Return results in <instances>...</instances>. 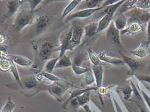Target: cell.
Returning a JSON list of instances; mask_svg holds the SVG:
<instances>
[{"instance_id":"obj_25","label":"cell","mask_w":150,"mask_h":112,"mask_svg":"<svg viewBox=\"0 0 150 112\" xmlns=\"http://www.w3.org/2000/svg\"><path fill=\"white\" fill-rule=\"evenodd\" d=\"M88 57L93 65H97L101 64V60H100L98 54H97L94 51H93V50L89 49L88 51Z\"/></svg>"},{"instance_id":"obj_20","label":"cell","mask_w":150,"mask_h":112,"mask_svg":"<svg viewBox=\"0 0 150 112\" xmlns=\"http://www.w3.org/2000/svg\"><path fill=\"white\" fill-rule=\"evenodd\" d=\"M97 29H98V22H92L88 24L84 28V33L88 37H94L97 33Z\"/></svg>"},{"instance_id":"obj_18","label":"cell","mask_w":150,"mask_h":112,"mask_svg":"<svg viewBox=\"0 0 150 112\" xmlns=\"http://www.w3.org/2000/svg\"><path fill=\"white\" fill-rule=\"evenodd\" d=\"M120 54L122 58V60L124 61V62L128 65L129 69L132 70V71L135 70L139 67L140 64L137 60H136L134 58H131L128 56H126V54L122 53L121 51H120Z\"/></svg>"},{"instance_id":"obj_40","label":"cell","mask_w":150,"mask_h":112,"mask_svg":"<svg viewBox=\"0 0 150 112\" xmlns=\"http://www.w3.org/2000/svg\"><path fill=\"white\" fill-rule=\"evenodd\" d=\"M147 39L150 40V20L148 22L147 26Z\"/></svg>"},{"instance_id":"obj_19","label":"cell","mask_w":150,"mask_h":112,"mask_svg":"<svg viewBox=\"0 0 150 112\" xmlns=\"http://www.w3.org/2000/svg\"><path fill=\"white\" fill-rule=\"evenodd\" d=\"M113 23L119 31H122L125 29L128 24V17L125 14L119 15L113 21Z\"/></svg>"},{"instance_id":"obj_43","label":"cell","mask_w":150,"mask_h":112,"mask_svg":"<svg viewBox=\"0 0 150 112\" xmlns=\"http://www.w3.org/2000/svg\"><path fill=\"white\" fill-rule=\"evenodd\" d=\"M50 1H54V0H50Z\"/></svg>"},{"instance_id":"obj_37","label":"cell","mask_w":150,"mask_h":112,"mask_svg":"<svg viewBox=\"0 0 150 112\" xmlns=\"http://www.w3.org/2000/svg\"><path fill=\"white\" fill-rule=\"evenodd\" d=\"M136 78L140 81H144L150 84V76H137Z\"/></svg>"},{"instance_id":"obj_36","label":"cell","mask_w":150,"mask_h":112,"mask_svg":"<svg viewBox=\"0 0 150 112\" xmlns=\"http://www.w3.org/2000/svg\"><path fill=\"white\" fill-rule=\"evenodd\" d=\"M141 94L142 95L143 99H144V100L146 102V104H147L148 107L150 110V97L144 90H141Z\"/></svg>"},{"instance_id":"obj_27","label":"cell","mask_w":150,"mask_h":112,"mask_svg":"<svg viewBox=\"0 0 150 112\" xmlns=\"http://www.w3.org/2000/svg\"><path fill=\"white\" fill-rule=\"evenodd\" d=\"M60 57L58 56L57 57L55 58H52L47 63H46V65H45V69H46V71L48 72L52 73L53 72L54 69L55 68V65L57 63V62L59 60Z\"/></svg>"},{"instance_id":"obj_24","label":"cell","mask_w":150,"mask_h":112,"mask_svg":"<svg viewBox=\"0 0 150 112\" xmlns=\"http://www.w3.org/2000/svg\"><path fill=\"white\" fill-rule=\"evenodd\" d=\"M11 67V59L1 58V62H0V68L1 70L3 72H7L10 70Z\"/></svg>"},{"instance_id":"obj_45","label":"cell","mask_w":150,"mask_h":112,"mask_svg":"<svg viewBox=\"0 0 150 112\" xmlns=\"http://www.w3.org/2000/svg\"><path fill=\"white\" fill-rule=\"evenodd\" d=\"M149 10H150V9H149Z\"/></svg>"},{"instance_id":"obj_2","label":"cell","mask_w":150,"mask_h":112,"mask_svg":"<svg viewBox=\"0 0 150 112\" xmlns=\"http://www.w3.org/2000/svg\"><path fill=\"white\" fill-rule=\"evenodd\" d=\"M106 36L110 42L120 47H123L121 40H120V31L115 27L113 21H112L110 26L108 28Z\"/></svg>"},{"instance_id":"obj_5","label":"cell","mask_w":150,"mask_h":112,"mask_svg":"<svg viewBox=\"0 0 150 112\" xmlns=\"http://www.w3.org/2000/svg\"><path fill=\"white\" fill-rule=\"evenodd\" d=\"M142 22L137 20L128 21V24L127 27L120 31V35H133L137 34L144 30V26Z\"/></svg>"},{"instance_id":"obj_3","label":"cell","mask_w":150,"mask_h":112,"mask_svg":"<svg viewBox=\"0 0 150 112\" xmlns=\"http://www.w3.org/2000/svg\"><path fill=\"white\" fill-rule=\"evenodd\" d=\"M51 22V18L48 15H40L35 19L34 30L37 35H41L47 30Z\"/></svg>"},{"instance_id":"obj_9","label":"cell","mask_w":150,"mask_h":112,"mask_svg":"<svg viewBox=\"0 0 150 112\" xmlns=\"http://www.w3.org/2000/svg\"><path fill=\"white\" fill-rule=\"evenodd\" d=\"M84 33V28L81 26L76 25L72 27V36L71 38V50L81 43V38H82Z\"/></svg>"},{"instance_id":"obj_12","label":"cell","mask_w":150,"mask_h":112,"mask_svg":"<svg viewBox=\"0 0 150 112\" xmlns=\"http://www.w3.org/2000/svg\"><path fill=\"white\" fill-rule=\"evenodd\" d=\"M98 56L101 61L106 63H108L110 64H112V65H123V64L125 63V62H124V61L122 60L108 55L107 53L106 52H104V51L99 53L98 54Z\"/></svg>"},{"instance_id":"obj_1","label":"cell","mask_w":150,"mask_h":112,"mask_svg":"<svg viewBox=\"0 0 150 112\" xmlns=\"http://www.w3.org/2000/svg\"><path fill=\"white\" fill-rule=\"evenodd\" d=\"M34 19V12L30 8L24 7L23 5L16 14L13 22V27L17 32H21L27 26L30 25Z\"/></svg>"},{"instance_id":"obj_30","label":"cell","mask_w":150,"mask_h":112,"mask_svg":"<svg viewBox=\"0 0 150 112\" xmlns=\"http://www.w3.org/2000/svg\"><path fill=\"white\" fill-rule=\"evenodd\" d=\"M71 67H72L74 72H75V74H76L77 75H81V74H86L87 72H88L90 70H91V69L90 68L81 67V65H72Z\"/></svg>"},{"instance_id":"obj_44","label":"cell","mask_w":150,"mask_h":112,"mask_svg":"<svg viewBox=\"0 0 150 112\" xmlns=\"http://www.w3.org/2000/svg\"><path fill=\"white\" fill-rule=\"evenodd\" d=\"M149 64H150V62H149Z\"/></svg>"},{"instance_id":"obj_42","label":"cell","mask_w":150,"mask_h":112,"mask_svg":"<svg viewBox=\"0 0 150 112\" xmlns=\"http://www.w3.org/2000/svg\"><path fill=\"white\" fill-rule=\"evenodd\" d=\"M71 1V0H54V1ZM72 1V0H71Z\"/></svg>"},{"instance_id":"obj_7","label":"cell","mask_w":150,"mask_h":112,"mask_svg":"<svg viewBox=\"0 0 150 112\" xmlns=\"http://www.w3.org/2000/svg\"><path fill=\"white\" fill-rule=\"evenodd\" d=\"M72 36V28L70 29L66 33H63L60 38V46H59V57L63 56L65 54L66 51L71 50V38Z\"/></svg>"},{"instance_id":"obj_6","label":"cell","mask_w":150,"mask_h":112,"mask_svg":"<svg viewBox=\"0 0 150 112\" xmlns=\"http://www.w3.org/2000/svg\"><path fill=\"white\" fill-rule=\"evenodd\" d=\"M104 8L103 6H100L96 8H89V9H83L81 10H78L77 12L73 13L65 18V22H68L71 20H73L75 19H84L90 17L91 15H93L96 12L99 10H101Z\"/></svg>"},{"instance_id":"obj_35","label":"cell","mask_w":150,"mask_h":112,"mask_svg":"<svg viewBox=\"0 0 150 112\" xmlns=\"http://www.w3.org/2000/svg\"><path fill=\"white\" fill-rule=\"evenodd\" d=\"M133 92V88H132L131 86H126V87L123 89L122 93L124 95V97H125L126 100H128V99L131 97Z\"/></svg>"},{"instance_id":"obj_39","label":"cell","mask_w":150,"mask_h":112,"mask_svg":"<svg viewBox=\"0 0 150 112\" xmlns=\"http://www.w3.org/2000/svg\"><path fill=\"white\" fill-rule=\"evenodd\" d=\"M43 78H44V76L43 75V73H42V72L38 73L37 75H36V77H35V78H36V79L39 81H41V80L43 79Z\"/></svg>"},{"instance_id":"obj_21","label":"cell","mask_w":150,"mask_h":112,"mask_svg":"<svg viewBox=\"0 0 150 112\" xmlns=\"http://www.w3.org/2000/svg\"><path fill=\"white\" fill-rule=\"evenodd\" d=\"M71 66H72V62L71 61L70 56L66 55V54H64L59 60L56 65H55V69L64 68V67H68Z\"/></svg>"},{"instance_id":"obj_31","label":"cell","mask_w":150,"mask_h":112,"mask_svg":"<svg viewBox=\"0 0 150 112\" xmlns=\"http://www.w3.org/2000/svg\"><path fill=\"white\" fill-rule=\"evenodd\" d=\"M95 81H96L95 77H94L93 71H92V69H91L88 72H87L86 73L84 83L85 84V85L88 86V85H90V84H92V83H93Z\"/></svg>"},{"instance_id":"obj_26","label":"cell","mask_w":150,"mask_h":112,"mask_svg":"<svg viewBox=\"0 0 150 112\" xmlns=\"http://www.w3.org/2000/svg\"><path fill=\"white\" fill-rule=\"evenodd\" d=\"M135 8L140 10H149L150 0H137Z\"/></svg>"},{"instance_id":"obj_10","label":"cell","mask_w":150,"mask_h":112,"mask_svg":"<svg viewBox=\"0 0 150 112\" xmlns=\"http://www.w3.org/2000/svg\"><path fill=\"white\" fill-rule=\"evenodd\" d=\"M132 54L139 58H144L149 53V40H142L136 49L130 51Z\"/></svg>"},{"instance_id":"obj_16","label":"cell","mask_w":150,"mask_h":112,"mask_svg":"<svg viewBox=\"0 0 150 112\" xmlns=\"http://www.w3.org/2000/svg\"><path fill=\"white\" fill-rule=\"evenodd\" d=\"M113 16L110 14H104L103 17L101 18L98 22V29H97V33L104 31L106 28L110 26V25L112 22Z\"/></svg>"},{"instance_id":"obj_34","label":"cell","mask_w":150,"mask_h":112,"mask_svg":"<svg viewBox=\"0 0 150 112\" xmlns=\"http://www.w3.org/2000/svg\"><path fill=\"white\" fill-rule=\"evenodd\" d=\"M28 3V6L32 12H34V10L37 8V6L40 5L42 1L44 0H26Z\"/></svg>"},{"instance_id":"obj_14","label":"cell","mask_w":150,"mask_h":112,"mask_svg":"<svg viewBox=\"0 0 150 112\" xmlns=\"http://www.w3.org/2000/svg\"><path fill=\"white\" fill-rule=\"evenodd\" d=\"M60 82L61 81L53 82L48 87L49 92L56 97H61L65 91V88L63 85H61Z\"/></svg>"},{"instance_id":"obj_23","label":"cell","mask_w":150,"mask_h":112,"mask_svg":"<svg viewBox=\"0 0 150 112\" xmlns=\"http://www.w3.org/2000/svg\"><path fill=\"white\" fill-rule=\"evenodd\" d=\"M97 88V87L96 88H93V87H92V88H85V89H82V90H76L74 92L71 93V95L70 96L69 99H68V100L67 101V102H65V104L64 106L65 105H67L68 103H69V102L71 100V99H73L74 98H76L77 97H78V96L81 95V94H84V93H85L86 92H88V91H90V90H96Z\"/></svg>"},{"instance_id":"obj_32","label":"cell","mask_w":150,"mask_h":112,"mask_svg":"<svg viewBox=\"0 0 150 112\" xmlns=\"http://www.w3.org/2000/svg\"><path fill=\"white\" fill-rule=\"evenodd\" d=\"M24 83V86L27 88H32L36 85V79L34 78L33 77H29V78L25 79Z\"/></svg>"},{"instance_id":"obj_28","label":"cell","mask_w":150,"mask_h":112,"mask_svg":"<svg viewBox=\"0 0 150 112\" xmlns=\"http://www.w3.org/2000/svg\"><path fill=\"white\" fill-rule=\"evenodd\" d=\"M10 71L12 72L13 76H14V78L16 79V81H17V82L19 83V85H20L21 87H23V86L22 83L20 80V78H19V74L17 67H16V63L13 62L12 60H11V69H10Z\"/></svg>"},{"instance_id":"obj_33","label":"cell","mask_w":150,"mask_h":112,"mask_svg":"<svg viewBox=\"0 0 150 112\" xmlns=\"http://www.w3.org/2000/svg\"><path fill=\"white\" fill-rule=\"evenodd\" d=\"M42 73H43L44 78L50 80V81H52V82L61 81V79L60 78H59L57 76L54 75L53 74H52L50 72H48L46 71V72H42Z\"/></svg>"},{"instance_id":"obj_22","label":"cell","mask_w":150,"mask_h":112,"mask_svg":"<svg viewBox=\"0 0 150 112\" xmlns=\"http://www.w3.org/2000/svg\"><path fill=\"white\" fill-rule=\"evenodd\" d=\"M90 95V91H88V92L84 93V94H81V95L78 96V97H77L76 98H74L73 99H74V101L76 102L75 104H72L74 106L77 104L79 106H83L84 104H86V102L89 101Z\"/></svg>"},{"instance_id":"obj_8","label":"cell","mask_w":150,"mask_h":112,"mask_svg":"<svg viewBox=\"0 0 150 112\" xmlns=\"http://www.w3.org/2000/svg\"><path fill=\"white\" fill-rule=\"evenodd\" d=\"M24 3V0H8L6 3V17L11 18L14 16L18 12Z\"/></svg>"},{"instance_id":"obj_17","label":"cell","mask_w":150,"mask_h":112,"mask_svg":"<svg viewBox=\"0 0 150 112\" xmlns=\"http://www.w3.org/2000/svg\"><path fill=\"white\" fill-rule=\"evenodd\" d=\"M83 1V0H72V1L64 8L63 13H62L61 19H64L66 18L68 15H69V14L75 8L78 7V6L81 4V2Z\"/></svg>"},{"instance_id":"obj_11","label":"cell","mask_w":150,"mask_h":112,"mask_svg":"<svg viewBox=\"0 0 150 112\" xmlns=\"http://www.w3.org/2000/svg\"><path fill=\"white\" fill-rule=\"evenodd\" d=\"M106 0H83L81 4L78 6L77 9H89V8H96L100 7L103 3Z\"/></svg>"},{"instance_id":"obj_29","label":"cell","mask_w":150,"mask_h":112,"mask_svg":"<svg viewBox=\"0 0 150 112\" xmlns=\"http://www.w3.org/2000/svg\"><path fill=\"white\" fill-rule=\"evenodd\" d=\"M15 108V104L13 102L11 97H8L4 106L1 109V112H12Z\"/></svg>"},{"instance_id":"obj_41","label":"cell","mask_w":150,"mask_h":112,"mask_svg":"<svg viewBox=\"0 0 150 112\" xmlns=\"http://www.w3.org/2000/svg\"><path fill=\"white\" fill-rule=\"evenodd\" d=\"M140 111L141 112H147L146 110V109L144 108H140Z\"/></svg>"},{"instance_id":"obj_38","label":"cell","mask_w":150,"mask_h":112,"mask_svg":"<svg viewBox=\"0 0 150 112\" xmlns=\"http://www.w3.org/2000/svg\"><path fill=\"white\" fill-rule=\"evenodd\" d=\"M120 1H121V0H106V1L103 3V4L101 6H103V8H104V7H106V6L113 5V4H115V3H116L117 2H119Z\"/></svg>"},{"instance_id":"obj_4","label":"cell","mask_w":150,"mask_h":112,"mask_svg":"<svg viewBox=\"0 0 150 112\" xmlns=\"http://www.w3.org/2000/svg\"><path fill=\"white\" fill-rule=\"evenodd\" d=\"M54 46L49 41H45L41 43L40 46H36L35 50L39 56L42 60H46L49 58L53 52Z\"/></svg>"},{"instance_id":"obj_13","label":"cell","mask_w":150,"mask_h":112,"mask_svg":"<svg viewBox=\"0 0 150 112\" xmlns=\"http://www.w3.org/2000/svg\"><path fill=\"white\" fill-rule=\"evenodd\" d=\"M92 71L96 79L97 87L100 88L101 87V86H102L104 74V70L103 65H101V64L97 65H93Z\"/></svg>"},{"instance_id":"obj_15","label":"cell","mask_w":150,"mask_h":112,"mask_svg":"<svg viewBox=\"0 0 150 112\" xmlns=\"http://www.w3.org/2000/svg\"><path fill=\"white\" fill-rule=\"evenodd\" d=\"M10 56H11V59L13 62L22 67L30 66L33 63L30 58L24 56L16 55V54H10Z\"/></svg>"}]
</instances>
